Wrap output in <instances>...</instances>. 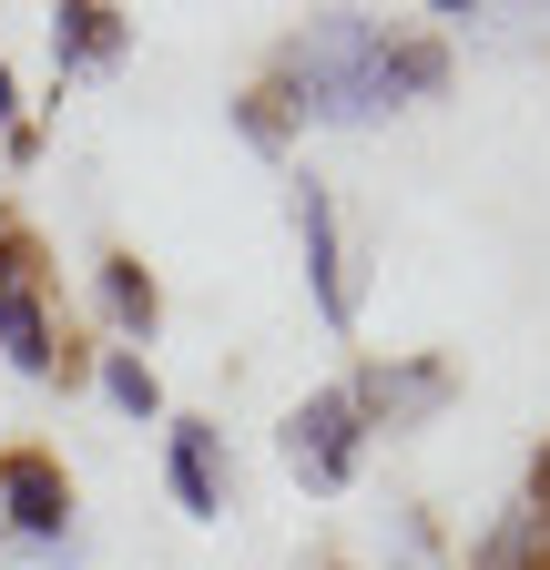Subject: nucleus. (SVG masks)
Wrapping results in <instances>:
<instances>
[{
    "mask_svg": "<svg viewBox=\"0 0 550 570\" xmlns=\"http://www.w3.org/2000/svg\"><path fill=\"white\" fill-rule=\"evenodd\" d=\"M92 387H102V407L132 417V428H154V417H164V377H154V356H144V346H102V356H92Z\"/></svg>",
    "mask_w": 550,
    "mask_h": 570,
    "instance_id": "obj_9",
    "label": "nucleus"
},
{
    "mask_svg": "<svg viewBox=\"0 0 550 570\" xmlns=\"http://www.w3.org/2000/svg\"><path fill=\"white\" fill-rule=\"evenodd\" d=\"M0 356H11L21 377H61V326H51V296H41V275L0 285Z\"/></svg>",
    "mask_w": 550,
    "mask_h": 570,
    "instance_id": "obj_6",
    "label": "nucleus"
},
{
    "mask_svg": "<svg viewBox=\"0 0 550 570\" xmlns=\"http://www.w3.org/2000/svg\"><path fill=\"white\" fill-rule=\"evenodd\" d=\"M92 296H102V326H112L122 346H154V326H164V285L144 275V255H102V265H92Z\"/></svg>",
    "mask_w": 550,
    "mask_h": 570,
    "instance_id": "obj_8",
    "label": "nucleus"
},
{
    "mask_svg": "<svg viewBox=\"0 0 550 570\" xmlns=\"http://www.w3.org/2000/svg\"><path fill=\"white\" fill-rule=\"evenodd\" d=\"M21 275H41V245L11 225V214H0V285H21Z\"/></svg>",
    "mask_w": 550,
    "mask_h": 570,
    "instance_id": "obj_12",
    "label": "nucleus"
},
{
    "mask_svg": "<svg viewBox=\"0 0 550 570\" xmlns=\"http://www.w3.org/2000/svg\"><path fill=\"white\" fill-rule=\"evenodd\" d=\"M132 51V21L112 11V0H61L51 11V61L61 71H112Z\"/></svg>",
    "mask_w": 550,
    "mask_h": 570,
    "instance_id": "obj_7",
    "label": "nucleus"
},
{
    "mask_svg": "<svg viewBox=\"0 0 550 570\" xmlns=\"http://www.w3.org/2000/svg\"><path fill=\"white\" fill-rule=\"evenodd\" d=\"M357 397V417L367 428H429L449 397H459V377L439 367V356H377V367H357V377H336Z\"/></svg>",
    "mask_w": 550,
    "mask_h": 570,
    "instance_id": "obj_3",
    "label": "nucleus"
},
{
    "mask_svg": "<svg viewBox=\"0 0 550 570\" xmlns=\"http://www.w3.org/2000/svg\"><path fill=\"white\" fill-rule=\"evenodd\" d=\"M449 92V51L439 41H387V102H429Z\"/></svg>",
    "mask_w": 550,
    "mask_h": 570,
    "instance_id": "obj_10",
    "label": "nucleus"
},
{
    "mask_svg": "<svg viewBox=\"0 0 550 570\" xmlns=\"http://www.w3.org/2000/svg\"><path fill=\"white\" fill-rule=\"evenodd\" d=\"M164 479H174V499H184V520H225V510H235L225 428H215V417H164Z\"/></svg>",
    "mask_w": 550,
    "mask_h": 570,
    "instance_id": "obj_5",
    "label": "nucleus"
},
{
    "mask_svg": "<svg viewBox=\"0 0 550 570\" xmlns=\"http://www.w3.org/2000/svg\"><path fill=\"white\" fill-rule=\"evenodd\" d=\"M286 214H296V245H306L316 316H326V326H357V275H347V235H336V204H326V184H286Z\"/></svg>",
    "mask_w": 550,
    "mask_h": 570,
    "instance_id": "obj_4",
    "label": "nucleus"
},
{
    "mask_svg": "<svg viewBox=\"0 0 550 570\" xmlns=\"http://www.w3.org/2000/svg\"><path fill=\"white\" fill-rule=\"evenodd\" d=\"M235 132L255 142V154H286V142H296V122H286V102H275V92H245V102H235Z\"/></svg>",
    "mask_w": 550,
    "mask_h": 570,
    "instance_id": "obj_11",
    "label": "nucleus"
},
{
    "mask_svg": "<svg viewBox=\"0 0 550 570\" xmlns=\"http://www.w3.org/2000/svg\"><path fill=\"white\" fill-rule=\"evenodd\" d=\"M21 132V82H11V61H0V142Z\"/></svg>",
    "mask_w": 550,
    "mask_h": 570,
    "instance_id": "obj_13",
    "label": "nucleus"
},
{
    "mask_svg": "<svg viewBox=\"0 0 550 570\" xmlns=\"http://www.w3.org/2000/svg\"><path fill=\"white\" fill-rule=\"evenodd\" d=\"M0 540L21 560H82V530H72V469L51 449H0Z\"/></svg>",
    "mask_w": 550,
    "mask_h": 570,
    "instance_id": "obj_1",
    "label": "nucleus"
},
{
    "mask_svg": "<svg viewBox=\"0 0 550 570\" xmlns=\"http://www.w3.org/2000/svg\"><path fill=\"white\" fill-rule=\"evenodd\" d=\"M367 439H377V428L357 417V397H347V387L296 397V407H286V428H275V449H286V469H296L306 489H347V479L367 469Z\"/></svg>",
    "mask_w": 550,
    "mask_h": 570,
    "instance_id": "obj_2",
    "label": "nucleus"
}]
</instances>
